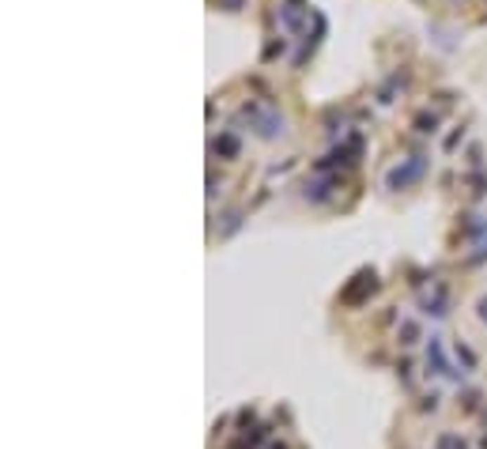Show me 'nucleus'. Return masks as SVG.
I'll return each instance as SVG.
<instances>
[{
    "label": "nucleus",
    "mask_w": 487,
    "mask_h": 449,
    "mask_svg": "<svg viewBox=\"0 0 487 449\" xmlns=\"http://www.w3.org/2000/svg\"><path fill=\"white\" fill-rule=\"evenodd\" d=\"M242 117L249 121V128L257 133L261 140H276V136H283L287 133V121H283V114L276 106H268V102H246L242 106Z\"/></svg>",
    "instance_id": "obj_1"
},
{
    "label": "nucleus",
    "mask_w": 487,
    "mask_h": 449,
    "mask_svg": "<svg viewBox=\"0 0 487 449\" xmlns=\"http://www.w3.org/2000/svg\"><path fill=\"white\" fill-rule=\"evenodd\" d=\"M423 174H427V159H423V155H412L408 163L393 166V170L385 174V185H389V189H408V185L420 182Z\"/></svg>",
    "instance_id": "obj_2"
},
{
    "label": "nucleus",
    "mask_w": 487,
    "mask_h": 449,
    "mask_svg": "<svg viewBox=\"0 0 487 449\" xmlns=\"http://www.w3.org/2000/svg\"><path fill=\"white\" fill-rule=\"evenodd\" d=\"M280 15H283V27H287V31H299L302 19L310 15V8H302V0H283Z\"/></svg>",
    "instance_id": "obj_3"
},
{
    "label": "nucleus",
    "mask_w": 487,
    "mask_h": 449,
    "mask_svg": "<svg viewBox=\"0 0 487 449\" xmlns=\"http://www.w3.org/2000/svg\"><path fill=\"white\" fill-rule=\"evenodd\" d=\"M332 185H337L332 177H313V182H306V201H325Z\"/></svg>",
    "instance_id": "obj_4"
}]
</instances>
